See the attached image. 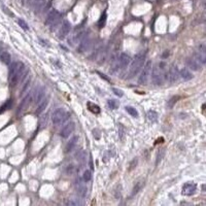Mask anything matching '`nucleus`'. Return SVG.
<instances>
[{
    "label": "nucleus",
    "instance_id": "nucleus-28",
    "mask_svg": "<svg viewBox=\"0 0 206 206\" xmlns=\"http://www.w3.org/2000/svg\"><path fill=\"white\" fill-rule=\"evenodd\" d=\"M82 179L86 182H89L91 179H92V173H91L90 170H86L82 174Z\"/></svg>",
    "mask_w": 206,
    "mask_h": 206
},
{
    "label": "nucleus",
    "instance_id": "nucleus-31",
    "mask_svg": "<svg viewBox=\"0 0 206 206\" xmlns=\"http://www.w3.org/2000/svg\"><path fill=\"white\" fill-rule=\"evenodd\" d=\"M18 24H19L21 28L24 29V30H29L28 24H27V23L25 22L24 20H22V19H18Z\"/></svg>",
    "mask_w": 206,
    "mask_h": 206
},
{
    "label": "nucleus",
    "instance_id": "nucleus-33",
    "mask_svg": "<svg viewBox=\"0 0 206 206\" xmlns=\"http://www.w3.org/2000/svg\"><path fill=\"white\" fill-rule=\"evenodd\" d=\"M105 21H106V15L105 13H103L102 15V17H101V19L99 20V28H102V27H104V25H105Z\"/></svg>",
    "mask_w": 206,
    "mask_h": 206
},
{
    "label": "nucleus",
    "instance_id": "nucleus-29",
    "mask_svg": "<svg viewBox=\"0 0 206 206\" xmlns=\"http://www.w3.org/2000/svg\"><path fill=\"white\" fill-rule=\"evenodd\" d=\"M107 104H108V106L110 107L111 109H116V108H119V105H120V103L116 101V100L110 99V100H108V101H107Z\"/></svg>",
    "mask_w": 206,
    "mask_h": 206
},
{
    "label": "nucleus",
    "instance_id": "nucleus-10",
    "mask_svg": "<svg viewBox=\"0 0 206 206\" xmlns=\"http://www.w3.org/2000/svg\"><path fill=\"white\" fill-rule=\"evenodd\" d=\"M74 128H75V125L73 122L67 123L63 127V129L61 130V133H60L61 137H63V138H67V137H69L72 132L74 131Z\"/></svg>",
    "mask_w": 206,
    "mask_h": 206
},
{
    "label": "nucleus",
    "instance_id": "nucleus-24",
    "mask_svg": "<svg viewBox=\"0 0 206 206\" xmlns=\"http://www.w3.org/2000/svg\"><path fill=\"white\" fill-rule=\"evenodd\" d=\"M87 36H88V35L86 34V32H84V31L79 32V33L75 34L74 37H73V42H74V43H79L84 37H87Z\"/></svg>",
    "mask_w": 206,
    "mask_h": 206
},
{
    "label": "nucleus",
    "instance_id": "nucleus-38",
    "mask_svg": "<svg viewBox=\"0 0 206 206\" xmlns=\"http://www.w3.org/2000/svg\"><path fill=\"white\" fill-rule=\"evenodd\" d=\"M177 98L178 97H175V98H172V99H171V101H169V102H176V99H177ZM169 105V107H172V104H171V103H170V104H168Z\"/></svg>",
    "mask_w": 206,
    "mask_h": 206
},
{
    "label": "nucleus",
    "instance_id": "nucleus-14",
    "mask_svg": "<svg viewBox=\"0 0 206 206\" xmlns=\"http://www.w3.org/2000/svg\"><path fill=\"white\" fill-rule=\"evenodd\" d=\"M131 62V58L128 56L127 54H121L120 57L118 58V63H119V67L120 69H125V68L128 67V65Z\"/></svg>",
    "mask_w": 206,
    "mask_h": 206
},
{
    "label": "nucleus",
    "instance_id": "nucleus-16",
    "mask_svg": "<svg viewBox=\"0 0 206 206\" xmlns=\"http://www.w3.org/2000/svg\"><path fill=\"white\" fill-rule=\"evenodd\" d=\"M90 45H91V40L89 39L88 36H87V37H84V39L79 42V47H77V51H79V53H84L90 47Z\"/></svg>",
    "mask_w": 206,
    "mask_h": 206
},
{
    "label": "nucleus",
    "instance_id": "nucleus-30",
    "mask_svg": "<svg viewBox=\"0 0 206 206\" xmlns=\"http://www.w3.org/2000/svg\"><path fill=\"white\" fill-rule=\"evenodd\" d=\"M88 106H89V109H90L91 111H93V113H100V108L97 106V105H95L94 103H88Z\"/></svg>",
    "mask_w": 206,
    "mask_h": 206
},
{
    "label": "nucleus",
    "instance_id": "nucleus-12",
    "mask_svg": "<svg viewBox=\"0 0 206 206\" xmlns=\"http://www.w3.org/2000/svg\"><path fill=\"white\" fill-rule=\"evenodd\" d=\"M45 96V89L43 87H39L38 89L34 90L33 94V101L35 104H38L39 102L42 101V99Z\"/></svg>",
    "mask_w": 206,
    "mask_h": 206
},
{
    "label": "nucleus",
    "instance_id": "nucleus-21",
    "mask_svg": "<svg viewBox=\"0 0 206 206\" xmlns=\"http://www.w3.org/2000/svg\"><path fill=\"white\" fill-rule=\"evenodd\" d=\"M38 104H39V105H38V108L36 109V114L42 113V111L47 108V104H49V99H47V98H43L42 101L39 102Z\"/></svg>",
    "mask_w": 206,
    "mask_h": 206
},
{
    "label": "nucleus",
    "instance_id": "nucleus-34",
    "mask_svg": "<svg viewBox=\"0 0 206 206\" xmlns=\"http://www.w3.org/2000/svg\"><path fill=\"white\" fill-rule=\"evenodd\" d=\"M113 93L116 94V96H119V97H122V96H123V93H122V91H121V90H119V89H116V88H113Z\"/></svg>",
    "mask_w": 206,
    "mask_h": 206
},
{
    "label": "nucleus",
    "instance_id": "nucleus-19",
    "mask_svg": "<svg viewBox=\"0 0 206 206\" xmlns=\"http://www.w3.org/2000/svg\"><path fill=\"white\" fill-rule=\"evenodd\" d=\"M179 76L185 82L191 81V79H193V74H192L191 71H189V69H187V68H182V69H180Z\"/></svg>",
    "mask_w": 206,
    "mask_h": 206
},
{
    "label": "nucleus",
    "instance_id": "nucleus-20",
    "mask_svg": "<svg viewBox=\"0 0 206 206\" xmlns=\"http://www.w3.org/2000/svg\"><path fill=\"white\" fill-rule=\"evenodd\" d=\"M0 61L2 62V63L6 64V65H10V62H11V57L10 55V53L7 52H1V54H0Z\"/></svg>",
    "mask_w": 206,
    "mask_h": 206
},
{
    "label": "nucleus",
    "instance_id": "nucleus-36",
    "mask_svg": "<svg viewBox=\"0 0 206 206\" xmlns=\"http://www.w3.org/2000/svg\"><path fill=\"white\" fill-rule=\"evenodd\" d=\"M73 170H74V168H73L72 165H69V166H68V168L66 169V171H67L68 174H71V173L73 172Z\"/></svg>",
    "mask_w": 206,
    "mask_h": 206
},
{
    "label": "nucleus",
    "instance_id": "nucleus-23",
    "mask_svg": "<svg viewBox=\"0 0 206 206\" xmlns=\"http://www.w3.org/2000/svg\"><path fill=\"white\" fill-rule=\"evenodd\" d=\"M146 116H147V120L150 121V123H157L158 122V113L154 110L147 111Z\"/></svg>",
    "mask_w": 206,
    "mask_h": 206
},
{
    "label": "nucleus",
    "instance_id": "nucleus-17",
    "mask_svg": "<svg viewBox=\"0 0 206 206\" xmlns=\"http://www.w3.org/2000/svg\"><path fill=\"white\" fill-rule=\"evenodd\" d=\"M75 187H76V191H77V194H79V196L82 197V198H84V197H86L87 195V192H88V189H87V187L84 185L82 182H81L79 180H76V182H75Z\"/></svg>",
    "mask_w": 206,
    "mask_h": 206
},
{
    "label": "nucleus",
    "instance_id": "nucleus-39",
    "mask_svg": "<svg viewBox=\"0 0 206 206\" xmlns=\"http://www.w3.org/2000/svg\"><path fill=\"white\" fill-rule=\"evenodd\" d=\"M120 137L123 138V127L122 126H120Z\"/></svg>",
    "mask_w": 206,
    "mask_h": 206
},
{
    "label": "nucleus",
    "instance_id": "nucleus-35",
    "mask_svg": "<svg viewBox=\"0 0 206 206\" xmlns=\"http://www.w3.org/2000/svg\"><path fill=\"white\" fill-rule=\"evenodd\" d=\"M65 204L66 205H79V204H81V203L75 202V201H71V200H67V201H65Z\"/></svg>",
    "mask_w": 206,
    "mask_h": 206
},
{
    "label": "nucleus",
    "instance_id": "nucleus-25",
    "mask_svg": "<svg viewBox=\"0 0 206 206\" xmlns=\"http://www.w3.org/2000/svg\"><path fill=\"white\" fill-rule=\"evenodd\" d=\"M125 109H126V111H127V113L130 114V116H134V118H137V116H138V111H137L136 108H134V107H132V106H126Z\"/></svg>",
    "mask_w": 206,
    "mask_h": 206
},
{
    "label": "nucleus",
    "instance_id": "nucleus-32",
    "mask_svg": "<svg viewBox=\"0 0 206 206\" xmlns=\"http://www.w3.org/2000/svg\"><path fill=\"white\" fill-rule=\"evenodd\" d=\"M38 1H39V0H23V3H24L25 5L35 6Z\"/></svg>",
    "mask_w": 206,
    "mask_h": 206
},
{
    "label": "nucleus",
    "instance_id": "nucleus-7",
    "mask_svg": "<svg viewBox=\"0 0 206 206\" xmlns=\"http://www.w3.org/2000/svg\"><path fill=\"white\" fill-rule=\"evenodd\" d=\"M195 59H197L202 65H205L206 62V45L204 42L200 43L198 45V49L195 54Z\"/></svg>",
    "mask_w": 206,
    "mask_h": 206
},
{
    "label": "nucleus",
    "instance_id": "nucleus-37",
    "mask_svg": "<svg viewBox=\"0 0 206 206\" xmlns=\"http://www.w3.org/2000/svg\"><path fill=\"white\" fill-rule=\"evenodd\" d=\"M47 114H44L42 116V120H41V124H43V126H45L44 124L47 123Z\"/></svg>",
    "mask_w": 206,
    "mask_h": 206
},
{
    "label": "nucleus",
    "instance_id": "nucleus-15",
    "mask_svg": "<svg viewBox=\"0 0 206 206\" xmlns=\"http://www.w3.org/2000/svg\"><path fill=\"white\" fill-rule=\"evenodd\" d=\"M167 77L169 79L170 82H175L178 81V79H179V71H178L176 66H171L169 68V72L167 74Z\"/></svg>",
    "mask_w": 206,
    "mask_h": 206
},
{
    "label": "nucleus",
    "instance_id": "nucleus-22",
    "mask_svg": "<svg viewBox=\"0 0 206 206\" xmlns=\"http://www.w3.org/2000/svg\"><path fill=\"white\" fill-rule=\"evenodd\" d=\"M75 157H76L77 161L81 162V163H86L87 161V153L82 150H79V152L75 154Z\"/></svg>",
    "mask_w": 206,
    "mask_h": 206
},
{
    "label": "nucleus",
    "instance_id": "nucleus-18",
    "mask_svg": "<svg viewBox=\"0 0 206 206\" xmlns=\"http://www.w3.org/2000/svg\"><path fill=\"white\" fill-rule=\"evenodd\" d=\"M77 140H79V137H77V136H73L72 138H70L69 141H68L67 144H66V150H65V152H66V153H70V152H71L73 148L75 147V145H76Z\"/></svg>",
    "mask_w": 206,
    "mask_h": 206
},
{
    "label": "nucleus",
    "instance_id": "nucleus-6",
    "mask_svg": "<svg viewBox=\"0 0 206 206\" xmlns=\"http://www.w3.org/2000/svg\"><path fill=\"white\" fill-rule=\"evenodd\" d=\"M165 74L164 73V70H161L159 67L157 66H155V67H153V69L150 70V75H152V79H153V82H154L155 84H157V86H161V84H163V82L165 79V77L163 75Z\"/></svg>",
    "mask_w": 206,
    "mask_h": 206
},
{
    "label": "nucleus",
    "instance_id": "nucleus-8",
    "mask_svg": "<svg viewBox=\"0 0 206 206\" xmlns=\"http://www.w3.org/2000/svg\"><path fill=\"white\" fill-rule=\"evenodd\" d=\"M70 30H71V24H70L68 21H63L60 26V29H59V32H58V37L61 38V39H63V38H65L66 36L69 34Z\"/></svg>",
    "mask_w": 206,
    "mask_h": 206
},
{
    "label": "nucleus",
    "instance_id": "nucleus-13",
    "mask_svg": "<svg viewBox=\"0 0 206 206\" xmlns=\"http://www.w3.org/2000/svg\"><path fill=\"white\" fill-rule=\"evenodd\" d=\"M185 63H187V66L190 68V69L194 70V71H199V70H201V67H202V64L200 63L197 59L195 58H189L187 59V61H185Z\"/></svg>",
    "mask_w": 206,
    "mask_h": 206
},
{
    "label": "nucleus",
    "instance_id": "nucleus-11",
    "mask_svg": "<svg viewBox=\"0 0 206 206\" xmlns=\"http://www.w3.org/2000/svg\"><path fill=\"white\" fill-rule=\"evenodd\" d=\"M33 94H34V90H32V91H30V92L27 93V95L25 96V98L23 99L22 103L20 104L19 113H21L23 109H26L27 107H28V105L32 102V100H33Z\"/></svg>",
    "mask_w": 206,
    "mask_h": 206
},
{
    "label": "nucleus",
    "instance_id": "nucleus-2",
    "mask_svg": "<svg viewBox=\"0 0 206 206\" xmlns=\"http://www.w3.org/2000/svg\"><path fill=\"white\" fill-rule=\"evenodd\" d=\"M144 62H145V56L144 55H137L134 58L133 62L130 65V69H129V77H134L135 75H137L140 70L142 69Z\"/></svg>",
    "mask_w": 206,
    "mask_h": 206
},
{
    "label": "nucleus",
    "instance_id": "nucleus-26",
    "mask_svg": "<svg viewBox=\"0 0 206 206\" xmlns=\"http://www.w3.org/2000/svg\"><path fill=\"white\" fill-rule=\"evenodd\" d=\"M143 185H144V182H137V184L135 185V187H133V191H132V195H136V194L138 193L139 191H141V189L143 187Z\"/></svg>",
    "mask_w": 206,
    "mask_h": 206
},
{
    "label": "nucleus",
    "instance_id": "nucleus-3",
    "mask_svg": "<svg viewBox=\"0 0 206 206\" xmlns=\"http://www.w3.org/2000/svg\"><path fill=\"white\" fill-rule=\"evenodd\" d=\"M69 118V113L65 110V108L61 107L55 110V113L52 116V122L56 126H61L63 123H65Z\"/></svg>",
    "mask_w": 206,
    "mask_h": 206
},
{
    "label": "nucleus",
    "instance_id": "nucleus-9",
    "mask_svg": "<svg viewBox=\"0 0 206 206\" xmlns=\"http://www.w3.org/2000/svg\"><path fill=\"white\" fill-rule=\"evenodd\" d=\"M196 191H197V185L195 184H193V182H187V184L184 185L182 193L185 196H193L196 193Z\"/></svg>",
    "mask_w": 206,
    "mask_h": 206
},
{
    "label": "nucleus",
    "instance_id": "nucleus-5",
    "mask_svg": "<svg viewBox=\"0 0 206 206\" xmlns=\"http://www.w3.org/2000/svg\"><path fill=\"white\" fill-rule=\"evenodd\" d=\"M150 70H152V62L147 61L145 64L143 65L142 69L140 70L141 73L138 77V84H146L148 79H150Z\"/></svg>",
    "mask_w": 206,
    "mask_h": 206
},
{
    "label": "nucleus",
    "instance_id": "nucleus-27",
    "mask_svg": "<svg viewBox=\"0 0 206 206\" xmlns=\"http://www.w3.org/2000/svg\"><path fill=\"white\" fill-rule=\"evenodd\" d=\"M164 155H165V148H161V150L158 152V154H157V160H156V165H158L160 163V162L162 161V159H163V157H164Z\"/></svg>",
    "mask_w": 206,
    "mask_h": 206
},
{
    "label": "nucleus",
    "instance_id": "nucleus-4",
    "mask_svg": "<svg viewBox=\"0 0 206 206\" xmlns=\"http://www.w3.org/2000/svg\"><path fill=\"white\" fill-rule=\"evenodd\" d=\"M61 21V13L59 11L53 10L47 13V20H45V25L50 27L51 29H54Z\"/></svg>",
    "mask_w": 206,
    "mask_h": 206
},
{
    "label": "nucleus",
    "instance_id": "nucleus-1",
    "mask_svg": "<svg viewBox=\"0 0 206 206\" xmlns=\"http://www.w3.org/2000/svg\"><path fill=\"white\" fill-rule=\"evenodd\" d=\"M25 72V65L24 63L20 61L13 62L10 65V70H8V82L11 86H15L18 84V82L21 79Z\"/></svg>",
    "mask_w": 206,
    "mask_h": 206
}]
</instances>
